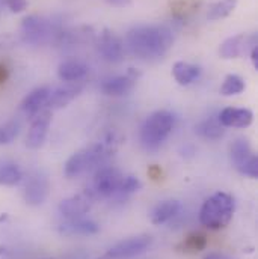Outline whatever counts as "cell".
I'll list each match as a JSON object with an SVG mask.
<instances>
[{"label":"cell","mask_w":258,"mask_h":259,"mask_svg":"<svg viewBox=\"0 0 258 259\" xmlns=\"http://www.w3.org/2000/svg\"><path fill=\"white\" fill-rule=\"evenodd\" d=\"M82 84L76 83H68L64 86H59L56 89H52L49 101L46 104V109L55 110V109H62L65 106H68L74 98L79 97V94L82 92Z\"/></svg>","instance_id":"obj_17"},{"label":"cell","mask_w":258,"mask_h":259,"mask_svg":"<svg viewBox=\"0 0 258 259\" xmlns=\"http://www.w3.org/2000/svg\"><path fill=\"white\" fill-rule=\"evenodd\" d=\"M23 177V170L15 161L0 160V186L14 187L24 180Z\"/></svg>","instance_id":"obj_22"},{"label":"cell","mask_w":258,"mask_h":259,"mask_svg":"<svg viewBox=\"0 0 258 259\" xmlns=\"http://www.w3.org/2000/svg\"><path fill=\"white\" fill-rule=\"evenodd\" d=\"M140 187H142V184H140V181H139L136 177H133V175L124 177L123 181H121V186H120L118 192H117V194H115L114 197H120V199L124 197V199H126L130 194L139 192Z\"/></svg>","instance_id":"obj_27"},{"label":"cell","mask_w":258,"mask_h":259,"mask_svg":"<svg viewBox=\"0 0 258 259\" xmlns=\"http://www.w3.org/2000/svg\"><path fill=\"white\" fill-rule=\"evenodd\" d=\"M50 192V183L49 178L43 172H32L24 183L23 189V197L24 202L30 206L43 205Z\"/></svg>","instance_id":"obj_9"},{"label":"cell","mask_w":258,"mask_h":259,"mask_svg":"<svg viewBox=\"0 0 258 259\" xmlns=\"http://www.w3.org/2000/svg\"><path fill=\"white\" fill-rule=\"evenodd\" d=\"M124 175L115 169V167H101L95 172L94 181H92V187L91 192L97 199H107V197H114L123 181Z\"/></svg>","instance_id":"obj_8"},{"label":"cell","mask_w":258,"mask_h":259,"mask_svg":"<svg viewBox=\"0 0 258 259\" xmlns=\"http://www.w3.org/2000/svg\"><path fill=\"white\" fill-rule=\"evenodd\" d=\"M20 35L24 42L32 46H43L46 42H50L53 38H59L61 30L55 27V24L36 14L27 15L21 21Z\"/></svg>","instance_id":"obj_5"},{"label":"cell","mask_w":258,"mask_h":259,"mask_svg":"<svg viewBox=\"0 0 258 259\" xmlns=\"http://www.w3.org/2000/svg\"><path fill=\"white\" fill-rule=\"evenodd\" d=\"M140 74L137 71H134L133 68H130L127 74L123 75H115L110 78H106L101 84V91L103 94L109 95V97H121L129 94L130 91L133 89L137 77Z\"/></svg>","instance_id":"obj_14"},{"label":"cell","mask_w":258,"mask_h":259,"mask_svg":"<svg viewBox=\"0 0 258 259\" xmlns=\"http://www.w3.org/2000/svg\"><path fill=\"white\" fill-rule=\"evenodd\" d=\"M245 91V80L237 74H228L220 86V94L224 97L239 95Z\"/></svg>","instance_id":"obj_25"},{"label":"cell","mask_w":258,"mask_h":259,"mask_svg":"<svg viewBox=\"0 0 258 259\" xmlns=\"http://www.w3.org/2000/svg\"><path fill=\"white\" fill-rule=\"evenodd\" d=\"M46 259H50V258H46Z\"/></svg>","instance_id":"obj_33"},{"label":"cell","mask_w":258,"mask_h":259,"mask_svg":"<svg viewBox=\"0 0 258 259\" xmlns=\"http://www.w3.org/2000/svg\"><path fill=\"white\" fill-rule=\"evenodd\" d=\"M117 146L118 140L112 136L103 142L77 151L65 163V175L68 178H77L94 169H100V166L117 151Z\"/></svg>","instance_id":"obj_2"},{"label":"cell","mask_w":258,"mask_h":259,"mask_svg":"<svg viewBox=\"0 0 258 259\" xmlns=\"http://www.w3.org/2000/svg\"><path fill=\"white\" fill-rule=\"evenodd\" d=\"M88 74V66L80 61H65L58 66L59 80L66 83H76Z\"/></svg>","instance_id":"obj_20"},{"label":"cell","mask_w":258,"mask_h":259,"mask_svg":"<svg viewBox=\"0 0 258 259\" xmlns=\"http://www.w3.org/2000/svg\"><path fill=\"white\" fill-rule=\"evenodd\" d=\"M230 152L231 161L239 174L249 178H258L257 154L254 152L246 139H236L230 148Z\"/></svg>","instance_id":"obj_6"},{"label":"cell","mask_w":258,"mask_h":259,"mask_svg":"<svg viewBox=\"0 0 258 259\" xmlns=\"http://www.w3.org/2000/svg\"><path fill=\"white\" fill-rule=\"evenodd\" d=\"M236 6H237V0H219L208 8L207 18L210 21H217V20L227 18L228 15H231L234 12Z\"/></svg>","instance_id":"obj_24"},{"label":"cell","mask_w":258,"mask_h":259,"mask_svg":"<svg viewBox=\"0 0 258 259\" xmlns=\"http://www.w3.org/2000/svg\"><path fill=\"white\" fill-rule=\"evenodd\" d=\"M196 133L208 140H217L224 136L225 130L220 125L217 118H208L196 125Z\"/></svg>","instance_id":"obj_23"},{"label":"cell","mask_w":258,"mask_h":259,"mask_svg":"<svg viewBox=\"0 0 258 259\" xmlns=\"http://www.w3.org/2000/svg\"><path fill=\"white\" fill-rule=\"evenodd\" d=\"M220 125L225 128H246L254 121V113L249 109L240 107H227L217 116Z\"/></svg>","instance_id":"obj_15"},{"label":"cell","mask_w":258,"mask_h":259,"mask_svg":"<svg viewBox=\"0 0 258 259\" xmlns=\"http://www.w3.org/2000/svg\"><path fill=\"white\" fill-rule=\"evenodd\" d=\"M50 124H52V110L50 109H44L32 118L30 128L26 136V146L29 149H40L44 145Z\"/></svg>","instance_id":"obj_12"},{"label":"cell","mask_w":258,"mask_h":259,"mask_svg":"<svg viewBox=\"0 0 258 259\" xmlns=\"http://www.w3.org/2000/svg\"><path fill=\"white\" fill-rule=\"evenodd\" d=\"M204 259H236L230 255H225V253H219V252H214V253H208Z\"/></svg>","instance_id":"obj_31"},{"label":"cell","mask_w":258,"mask_h":259,"mask_svg":"<svg viewBox=\"0 0 258 259\" xmlns=\"http://www.w3.org/2000/svg\"><path fill=\"white\" fill-rule=\"evenodd\" d=\"M153 244V238L150 235H137L117 243L110 247L100 259H133L145 253Z\"/></svg>","instance_id":"obj_7"},{"label":"cell","mask_w":258,"mask_h":259,"mask_svg":"<svg viewBox=\"0 0 258 259\" xmlns=\"http://www.w3.org/2000/svg\"><path fill=\"white\" fill-rule=\"evenodd\" d=\"M20 130H21V124L15 119L0 125V146L9 145L11 142H14L17 136L20 134Z\"/></svg>","instance_id":"obj_26"},{"label":"cell","mask_w":258,"mask_h":259,"mask_svg":"<svg viewBox=\"0 0 258 259\" xmlns=\"http://www.w3.org/2000/svg\"><path fill=\"white\" fill-rule=\"evenodd\" d=\"M97 50L100 56L109 64H120L124 59L126 47L121 38H118L112 30L104 29L97 39Z\"/></svg>","instance_id":"obj_10"},{"label":"cell","mask_w":258,"mask_h":259,"mask_svg":"<svg viewBox=\"0 0 258 259\" xmlns=\"http://www.w3.org/2000/svg\"><path fill=\"white\" fill-rule=\"evenodd\" d=\"M180 211H181V203L178 200H175V199L162 200L151 211V223L157 225V226L165 225V223L171 222L174 217H177L180 214Z\"/></svg>","instance_id":"obj_19"},{"label":"cell","mask_w":258,"mask_h":259,"mask_svg":"<svg viewBox=\"0 0 258 259\" xmlns=\"http://www.w3.org/2000/svg\"><path fill=\"white\" fill-rule=\"evenodd\" d=\"M109 5L112 6H117V8H126L131 5V0H107Z\"/></svg>","instance_id":"obj_30"},{"label":"cell","mask_w":258,"mask_h":259,"mask_svg":"<svg viewBox=\"0 0 258 259\" xmlns=\"http://www.w3.org/2000/svg\"><path fill=\"white\" fill-rule=\"evenodd\" d=\"M50 92H52V89L49 86H41V88L33 89L32 92H29L24 97V100L20 104V109L23 110V113L26 116H29L32 119L35 115H38L41 110L46 109Z\"/></svg>","instance_id":"obj_16"},{"label":"cell","mask_w":258,"mask_h":259,"mask_svg":"<svg viewBox=\"0 0 258 259\" xmlns=\"http://www.w3.org/2000/svg\"><path fill=\"white\" fill-rule=\"evenodd\" d=\"M249 55H251V61H252V64H254V68L258 69V46H255V47L249 52Z\"/></svg>","instance_id":"obj_32"},{"label":"cell","mask_w":258,"mask_h":259,"mask_svg":"<svg viewBox=\"0 0 258 259\" xmlns=\"http://www.w3.org/2000/svg\"><path fill=\"white\" fill-rule=\"evenodd\" d=\"M174 125H175V116L171 112L168 110L154 112L146 118V121L140 128L142 146L150 152L157 151L168 139V136L172 133Z\"/></svg>","instance_id":"obj_4"},{"label":"cell","mask_w":258,"mask_h":259,"mask_svg":"<svg viewBox=\"0 0 258 259\" xmlns=\"http://www.w3.org/2000/svg\"><path fill=\"white\" fill-rule=\"evenodd\" d=\"M257 46V35H234L227 38L220 47H219V55L222 59H237L243 56L245 53L251 52Z\"/></svg>","instance_id":"obj_13"},{"label":"cell","mask_w":258,"mask_h":259,"mask_svg":"<svg viewBox=\"0 0 258 259\" xmlns=\"http://www.w3.org/2000/svg\"><path fill=\"white\" fill-rule=\"evenodd\" d=\"M100 231V226L89 219L76 217V219H65L59 225V232L65 237H74V235H94Z\"/></svg>","instance_id":"obj_18"},{"label":"cell","mask_w":258,"mask_h":259,"mask_svg":"<svg viewBox=\"0 0 258 259\" xmlns=\"http://www.w3.org/2000/svg\"><path fill=\"white\" fill-rule=\"evenodd\" d=\"M234 214V199L225 192H217L210 196L201 206L199 222L211 231L224 229L230 225Z\"/></svg>","instance_id":"obj_3"},{"label":"cell","mask_w":258,"mask_h":259,"mask_svg":"<svg viewBox=\"0 0 258 259\" xmlns=\"http://www.w3.org/2000/svg\"><path fill=\"white\" fill-rule=\"evenodd\" d=\"M174 44L172 32L165 26H137L126 35L127 50L142 61L163 58Z\"/></svg>","instance_id":"obj_1"},{"label":"cell","mask_w":258,"mask_h":259,"mask_svg":"<svg viewBox=\"0 0 258 259\" xmlns=\"http://www.w3.org/2000/svg\"><path fill=\"white\" fill-rule=\"evenodd\" d=\"M6 6L12 14H20V12L26 11L27 0H6Z\"/></svg>","instance_id":"obj_29"},{"label":"cell","mask_w":258,"mask_h":259,"mask_svg":"<svg viewBox=\"0 0 258 259\" xmlns=\"http://www.w3.org/2000/svg\"><path fill=\"white\" fill-rule=\"evenodd\" d=\"M172 75L175 78V81L181 86H188L192 84L195 80L199 78L201 75V68L198 65L189 64L185 61H178L172 66Z\"/></svg>","instance_id":"obj_21"},{"label":"cell","mask_w":258,"mask_h":259,"mask_svg":"<svg viewBox=\"0 0 258 259\" xmlns=\"http://www.w3.org/2000/svg\"><path fill=\"white\" fill-rule=\"evenodd\" d=\"M97 197L91 192V189L82 192L79 194H74L71 197L64 199L59 203V214L64 219H76V217H83L88 214L95 203Z\"/></svg>","instance_id":"obj_11"},{"label":"cell","mask_w":258,"mask_h":259,"mask_svg":"<svg viewBox=\"0 0 258 259\" xmlns=\"http://www.w3.org/2000/svg\"><path fill=\"white\" fill-rule=\"evenodd\" d=\"M205 246H207V237L201 232L191 234L183 243L185 252H201L205 249Z\"/></svg>","instance_id":"obj_28"}]
</instances>
